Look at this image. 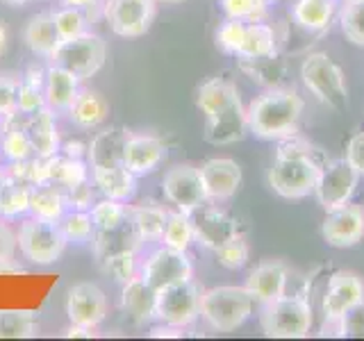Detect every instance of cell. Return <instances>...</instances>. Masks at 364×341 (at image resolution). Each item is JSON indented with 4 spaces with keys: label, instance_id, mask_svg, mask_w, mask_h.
Instances as JSON below:
<instances>
[{
    "label": "cell",
    "instance_id": "cell-1",
    "mask_svg": "<svg viewBox=\"0 0 364 341\" xmlns=\"http://www.w3.org/2000/svg\"><path fill=\"white\" fill-rule=\"evenodd\" d=\"M303 109L305 102L294 89H267L246 109L248 132L264 141H282L299 130Z\"/></svg>",
    "mask_w": 364,
    "mask_h": 341
},
{
    "label": "cell",
    "instance_id": "cell-2",
    "mask_svg": "<svg viewBox=\"0 0 364 341\" xmlns=\"http://www.w3.org/2000/svg\"><path fill=\"white\" fill-rule=\"evenodd\" d=\"M284 144L269 168V187L287 200H299L314 193L321 164L312 155V146L296 139V134L282 139Z\"/></svg>",
    "mask_w": 364,
    "mask_h": 341
},
{
    "label": "cell",
    "instance_id": "cell-3",
    "mask_svg": "<svg viewBox=\"0 0 364 341\" xmlns=\"http://www.w3.org/2000/svg\"><path fill=\"white\" fill-rule=\"evenodd\" d=\"M253 305L246 287H212L200 293V318L216 332H235L250 318Z\"/></svg>",
    "mask_w": 364,
    "mask_h": 341
},
{
    "label": "cell",
    "instance_id": "cell-4",
    "mask_svg": "<svg viewBox=\"0 0 364 341\" xmlns=\"http://www.w3.org/2000/svg\"><path fill=\"white\" fill-rule=\"evenodd\" d=\"M301 80L310 94L326 107L341 112L348 107V87L344 71L328 53H310L301 64Z\"/></svg>",
    "mask_w": 364,
    "mask_h": 341
},
{
    "label": "cell",
    "instance_id": "cell-5",
    "mask_svg": "<svg viewBox=\"0 0 364 341\" xmlns=\"http://www.w3.org/2000/svg\"><path fill=\"white\" fill-rule=\"evenodd\" d=\"M314 312L303 296H280L262 305L259 325L262 332L273 339H303L310 335Z\"/></svg>",
    "mask_w": 364,
    "mask_h": 341
},
{
    "label": "cell",
    "instance_id": "cell-6",
    "mask_svg": "<svg viewBox=\"0 0 364 341\" xmlns=\"http://www.w3.org/2000/svg\"><path fill=\"white\" fill-rule=\"evenodd\" d=\"M16 242H18L21 255L39 266L55 264V261L64 255L66 244H68L60 230V225L34 219V216L21 221L16 230Z\"/></svg>",
    "mask_w": 364,
    "mask_h": 341
},
{
    "label": "cell",
    "instance_id": "cell-7",
    "mask_svg": "<svg viewBox=\"0 0 364 341\" xmlns=\"http://www.w3.org/2000/svg\"><path fill=\"white\" fill-rule=\"evenodd\" d=\"M107 60V43L94 32H87L73 41H62L48 57V64L62 66L71 71L80 82L87 77H94Z\"/></svg>",
    "mask_w": 364,
    "mask_h": 341
},
{
    "label": "cell",
    "instance_id": "cell-8",
    "mask_svg": "<svg viewBox=\"0 0 364 341\" xmlns=\"http://www.w3.org/2000/svg\"><path fill=\"white\" fill-rule=\"evenodd\" d=\"M200 289L193 280L171 284L157 291V310L155 318L164 325L191 328L200 318Z\"/></svg>",
    "mask_w": 364,
    "mask_h": 341
},
{
    "label": "cell",
    "instance_id": "cell-9",
    "mask_svg": "<svg viewBox=\"0 0 364 341\" xmlns=\"http://www.w3.org/2000/svg\"><path fill=\"white\" fill-rule=\"evenodd\" d=\"M139 276L148 282L155 291H162L171 284L187 282L193 276L191 259L187 257V250H176L168 246H159L153 253H148L146 259L139 264Z\"/></svg>",
    "mask_w": 364,
    "mask_h": 341
},
{
    "label": "cell",
    "instance_id": "cell-10",
    "mask_svg": "<svg viewBox=\"0 0 364 341\" xmlns=\"http://www.w3.org/2000/svg\"><path fill=\"white\" fill-rule=\"evenodd\" d=\"M157 14V0H105V18L114 34L136 39L151 30Z\"/></svg>",
    "mask_w": 364,
    "mask_h": 341
},
{
    "label": "cell",
    "instance_id": "cell-11",
    "mask_svg": "<svg viewBox=\"0 0 364 341\" xmlns=\"http://www.w3.org/2000/svg\"><path fill=\"white\" fill-rule=\"evenodd\" d=\"M358 182H360L358 170L346 159H335V162L321 166V173H318L314 187V196L326 212L337 210L341 205L350 202L353 193L358 189Z\"/></svg>",
    "mask_w": 364,
    "mask_h": 341
},
{
    "label": "cell",
    "instance_id": "cell-12",
    "mask_svg": "<svg viewBox=\"0 0 364 341\" xmlns=\"http://www.w3.org/2000/svg\"><path fill=\"white\" fill-rule=\"evenodd\" d=\"M162 191L164 198L173 205L176 210L191 214L198 210L203 202H208L200 178V168L193 164H176L168 168L162 178Z\"/></svg>",
    "mask_w": 364,
    "mask_h": 341
},
{
    "label": "cell",
    "instance_id": "cell-13",
    "mask_svg": "<svg viewBox=\"0 0 364 341\" xmlns=\"http://www.w3.org/2000/svg\"><path fill=\"white\" fill-rule=\"evenodd\" d=\"M360 303H364V282L360 280L358 273H350V271L333 273L328 280L323 301H321L326 325L333 328L341 316Z\"/></svg>",
    "mask_w": 364,
    "mask_h": 341
},
{
    "label": "cell",
    "instance_id": "cell-14",
    "mask_svg": "<svg viewBox=\"0 0 364 341\" xmlns=\"http://www.w3.org/2000/svg\"><path fill=\"white\" fill-rule=\"evenodd\" d=\"M68 323L98 328L107 318V296L94 282H77L66 293Z\"/></svg>",
    "mask_w": 364,
    "mask_h": 341
},
{
    "label": "cell",
    "instance_id": "cell-15",
    "mask_svg": "<svg viewBox=\"0 0 364 341\" xmlns=\"http://www.w3.org/2000/svg\"><path fill=\"white\" fill-rule=\"evenodd\" d=\"M189 216H191V225H193V239H196L203 248L216 250L225 242H230L232 237L242 234L239 232V221L235 216L216 210L208 202H203L200 207L193 210Z\"/></svg>",
    "mask_w": 364,
    "mask_h": 341
},
{
    "label": "cell",
    "instance_id": "cell-16",
    "mask_svg": "<svg viewBox=\"0 0 364 341\" xmlns=\"http://www.w3.org/2000/svg\"><path fill=\"white\" fill-rule=\"evenodd\" d=\"M321 237L328 246L350 248L364 239V210L360 205L346 202L337 210L326 212L321 223Z\"/></svg>",
    "mask_w": 364,
    "mask_h": 341
},
{
    "label": "cell",
    "instance_id": "cell-17",
    "mask_svg": "<svg viewBox=\"0 0 364 341\" xmlns=\"http://www.w3.org/2000/svg\"><path fill=\"white\" fill-rule=\"evenodd\" d=\"M248 132V117L242 98L232 100L212 117H205L203 139L212 146H230L242 141Z\"/></svg>",
    "mask_w": 364,
    "mask_h": 341
},
{
    "label": "cell",
    "instance_id": "cell-18",
    "mask_svg": "<svg viewBox=\"0 0 364 341\" xmlns=\"http://www.w3.org/2000/svg\"><path fill=\"white\" fill-rule=\"evenodd\" d=\"M200 178H203L208 202L228 200L242 187V166L235 159L214 157L200 166Z\"/></svg>",
    "mask_w": 364,
    "mask_h": 341
},
{
    "label": "cell",
    "instance_id": "cell-19",
    "mask_svg": "<svg viewBox=\"0 0 364 341\" xmlns=\"http://www.w3.org/2000/svg\"><path fill=\"white\" fill-rule=\"evenodd\" d=\"M166 146L155 134H128V141L123 146V166L136 178L153 173L164 162Z\"/></svg>",
    "mask_w": 364,
    "mask_h": 341
},
{
    "label": "cell",
    "instance_id": "cell-20",
    "mask_svg": "<svg viewBox=\"0 0 364 341\" xmlns=\"http://www.w3.org/2000/svg\"><path fill=\"white\" fill-rule=\"evenodd\" d=\"M287 284H289V269L282 261H264V264L255 266L248 273L246 289L253 296L255 303L267 305L287 293Z\"/></svg>",
    "mask_w": 364,
    "mask_h": 341
},
{
    "label": "cell",
    "instance_id": "cell-21",
    "mask_svg": "<svg viewBox=\"0 0 364 341\" xmlns=\"http://www.w3.org/2000/svg\"><path fill=\"white\" fill-rule=\"evenodd\" d=\"M121 307L136 325H144L155 318L157 310V291L136 273L128 282H123L121 291Z\"/></svg>",
    "mask_w": 364,
    "mask_h": 341
},
{
    "label": "cell",
    "instance_id": "cell-22",
    "mask_svg": "<svg viewBox=\"0 0 364 341\" xmlns=\"http://www.w3.org/2000/svg\"><path fill=\"white\" fill-rule=\"evenodd\" d=\"M128 130L107 128L98 132L87 146V164L89 168H114L123 166V146L128 141Z\"/></svg>",
    "mask_w": 364,
    "mask_h": 341
},
{
    "label": "cell",
    "instance_id": "cell-23",
    "mask_svg": "<svg viewBox=\"0 0 364 341\" xmlns=\"http://www.w3.org/2000/svg\"><path fill=\"white\" fill-rule=\"evenodd\" d=\"M28 136H30L34 155L37 157H53L62 151L60 128H57L55 112L48 105H43L37 112L30 114Z\"/></svg>",
    "mask_w": 364,
    "mask_h": 341
},
{
    "label": "cell",
    "instance_id": "cell-24",
    "mask_svg": "<svg viewBox=\"0 0 364 341\" xmlns=\"http://www.w3.org/2000/svg\"><path fill=\"white\" fill-rule=\"evenodd\" d=\"M80 94V77H75L71 71H66L62 66H48L46 71V105L55 114L71 109Z\"/></svg>",
    "mask_w": 364,
    "mask_h": 341
},
{
    "label": "cell",
    "instance_id": "cell-25",
    "mask_svg": "<svg viewBox=\"0 0 364 341\" xmlns=\"http://www.w3.org/2000/svg\"><path fill=\"white\" fill-rule=\"evenodd\" d=\"M91 182L102 198L130 202L136 193V175L125 166L114 168H91Z\"/></svg>",
    "mask_w": 364,
    "mask_h": 341
},
{
    "label": "cell",
    "instance_id": "cell-26",
    "mask_svg": "<svg viewBox=\"0 0 364 341\" xmlns=\"http://www.w3.org/2000/svg\"><path fill=\"white\" fill-rule=\"evenodd\" d=\"M68 119L80 130H94L109 119V102L98 91L80 89L75 102L68 109Z\"/></svg>",
    "mask_w": 364,
    "mask_h": 341
},
{
    "label": "cell",
    "instance_id": "cell-27",
    "mask_svg": "<svg viewBox=\"0 0 364 341\" xmlns=\"http://www.w3.org/2000/svg\"><path fill=\"white\" fill-rule=\"evenodd\" d=\"M239 68L253 80L255 85L264 89H280L287 82V62L276 53L264 57H253V60H237Z\"/></svg>",
    "mask_w": 364,
    "mask_h": 341
},
{
    "label": "cell",
    "instance_id": "cell-28",
    "mask_svg": "<svg viewBox=\"0 0 364 341\" xmlns=\"http://www.w3.org/2000/svg\"><path fill=\"white\" fill-rule=\"evenodd\" d=\"M23 41H26V45L34 55L48 60L57 45H60V34H57V28H55L53 11L34 14L26 23V28H23Z\"/></svg>",
    "mask_w": 364,
    "mask_h": 341
},
{
    "label": "cell",
    "instance_id": "cell-29",
    "mask_svg": "<svg viewBox=\"0 0 364 341\" xmlns=\"http://www.w3.org/2000/svg\"><path fill=\"white\" fill-rule=\"evenodd\" d=\"M166 219H168V210H164L162 205H157L153 200L134 205L128 212V221L132 223L134 232L139 234L144 244L162 242Z\"/></svg>",
    "mask_w": 364,
    "mask_h": 341
},
{
    "label": "cell",
    "instance_id": "cell-30",
    "mask_svg": "<svg viewBox=\"0 0 364 341\" xmlns=\"http://www.w3.org/2000/svg\"><path fill=\"white\" fill-rule=\"evenodd\" d=\"M66 193L62 187L57 185H39L32 187V196H30V216L41 221H50V223H60L62 216L66 214Z\"/></svg>",
    "mask_w": 364,
    "mask_h": 341
},
{
    "label": "cell",
    "instance_id": "cell-31",
    "mask_svg": "<svg viewBox=\"0 0 364 341\" xmlns=\"http://www.w3.org/2000/svg\"><path fill=\"white\" fill-rule=\"evenodd\" d=\"M276 50H278V37L273 26H269L264 21H248L237 60H253V57H264Z\"/></svg>",
    "mask_w": 364,
    "mask_h": 341
},
{
    "label": "cell",
    "instance_id": "cell-32",
    "mask_svg": "<svg viewBox=\"0 0 364 341\" xmlns=\"http://www.w3.org/2000/svg\"><path fill=\"white\" fill-rule=\"evenodd\" d=\"M335 11L337 0H296L291 7V16L303 30L318 32L333 23Z\"/></svg>",
    "mask_w": 364,
    "mask_h": 341
},
{
    "label": "cell",
    "instance_id": "cell-33",
    "mask_svg": "<svg viewBox=\"0 0 364 341\" xmlns=\"http://www.w3.org/2000/svg\"><path fill=\"white\" fill-rule=\"evenodd\" d=\"M237 98H242L237 87L230 80H223V77H212L196 89V107L205 117H212V114L223 109L225 105H230Z\"/></svg>",
    "mask_w": 364,
    "mask_h": 341
},
{
    "label": "cell",
    "instance_id": "cell-34",
    "mask_svg": "<svg viewBox=\"0 0 364 341\" xmlns=\"http://www.w3.org/2000/svg\"><path fill=\"white\" fill-rule=\"evenodd\" d=\"M94 255L96 259H102L112 253H121V250H139L141 239L134 232V227L130 221H125L117 230H96L94 234Z\"/></svg>",
    "mask_w": 364,
    "mask_h": 341
},
{
    "label": "cell",
    "instance_id": "cell-35",
    "mask_svg": "<svg viewBox=\"0 0 364 341\" xmlns=\"http://www.w3.org/2000/svg\"><path fill=\"white\" fill-rule=\"evenodd\" d=\"M89 164L82 157H68V155H53L48 157V185H57L68 189L73 185L89 180Z\"/></svg>",
    "mask_w": 364,
    "mask_h": 341
},
{
    "label": "cell",
    "instance_id": "cell-36",
    "mask_svg": "<svg viewBox=\"0 0 364 341\" xmlns=\"http://www.w3.org/2000/svg\"><path fill=\"white\" fill-rule=\"evenodd\" d=\"M43 105H46V71H41L39 66H30L18 80L16 107L32 114Z\"/></svg>",
    "mask_w": 364,
    "mask_h": 341
},
{
    "label": "cell",
    "instance_id": "cell-37",
    "mask_svg": "<svg viewBox=\"0 0 364 341\" xmlns=\"http://www.w3.org/2000/svg\"><path fill=\"white\" fill-rule=\"evenodd\" d=\"M30 196H32V187L16 182L11 178L0 180V216L3 219H16L23 216L30 207Z\"/></svg>",
    "mask_w": 364,
    "mask_h": 341
},
{
    "label": "cell",
    "instance_id": "cell-38",
    "mask_svg": "<svg viewBox=\"0 0 364 341\" xmlns=\"http://www.w3.org/2000/svg\"><path fill=\"white\" fill-rule=\"evenodd\" d=\"M39 335V321L32 310H0V339H32Z\"/></svg>",
    "mask_w": 364,
    "mask_h": 341
},
{
    "label": "cell",
    "instance_id": "cell-39",
    "mask_svg": "<svg viewBox=\"0 0 364 341\" xmlns=\"http://www.w3.org/2000/svg\"><path fill=\"white\" fill-rule=\"evenodd\" d=\"M196 242L193 239V225H191V216L173 210L168 212V219L164 225V234H162V244L176 250H189V246Z\"/></svg>",
    "mask_w": 364,
    "mask_h": 341
},
{
    "label": "cell",
    "instance_id": "cell-40",
    "mask_svg": "<svg viewBox=\"0 0 364 341\" xmlns=\"http://www.w3.org/2000/svg\"><path fill=\"white\" fill-rule=\"evenodd\" d=\"M57 225H60V230L68 244H87L96 234V225L89 212L71 210L62 216V221Z\"/></svg>",
    "mask_w": 364,
    "mask_h": 341
},
{
    "label": "cell",
    "instance_id": "cell-41",
    "mask_svg": "<svg viewBox=\"0 0 364 341\" xmlns=\"http://www.w3.org/2000/svg\"><path fill=\"white\" fill-rule=\"evenodd\" d=\"M128 212H130L128 205L112 198H102L94 202V207L89 210L96 230H117V227H121L128 221Z\"/></svg>",
    "mask_w": 364,
    "mask_h": 341
},
{
    "label": "cell",
    "instance_id": "cell-42",
    "mask_svg": "<svg viewBox=\"0 0 364 341\" xmlns=\"http://www.w3.org/2000/svg\"><path fill=\"white\" fill-rule=\"evenodd\" d=\"M139 250H121V253H112L107 257L98 259L100 271L109 276L114 282H128L139 271V259H136Z\"/></svg>",
    "mask_w": 364,
    "mask_h": 341
},
{
    "label": "cell",
    "instance_id": "cell-43",
    "mask_svg": "<svg viewBox=\"0 0 364 341\" xmlns=\"http://www.w3.org/2000/svg\"><path fill=\"white\" fill-rule=\"evenodd\" d=\"M53 16H55L57 34H60V43L62 41H73V39L82 37V34L89 32V18L75 7H64L62 5V9L53 11Z\"/></svg>",
    "mask_w": 364,
    "mask_h": 341
},
{
    "label": "cell",
    "instance_id": "cell-44",
    "mask_svg": "<svg viewBox=\"0 0 364 341\" xmlns=\"http://www.w3.org/2000/svg\"><path fill=\"white\" fill-rule=\"evenodd\" d=\"M339 23L350 43L364 45V0H346L339 9Z\"/></svg>",
    "mask_w": 364,
    "mask_h": 341
},
{
    "label": "cell",
    "instance_id": "cell-45",
    "mask_svg": "<svg viewBox=\"0 0 364 341\" xmlns=\"http://www.w3.org/2000/svg\"><path fill=\"white\" fill-rule=\"evenodd\" d=\"M216 255V261L228 269V271H239L248 264V257H250V248H248V242L244 234H237L232 237L230 242H225L221 248L214 250Z\"/></svg>",
    "mask_w": 364,
    "mask_h": 341
},
{
    "label": "cell",
    "instance_id": "cell-46",
    "mask_svg": "<svg viewBox=\"0 0 364 341\" xmlns=\"http://www.w3.org/2000/svg\"><path fill=\"white\" fill-rule=\"evenodd\" d=\"M228 18L239 21H264L269 0H219Z\"/></svg>",
    "mask_w": 364,
    "mask_h": 341
},
{
    "label": "cell",
    "instance_id": "cell-47",
    "mask_svg": "<svg viewBox=\"0 0 364 341\" xmlns=\"http://www.w3.org/2000/svg\"><path fill=\"white\" fill-rule=\"evenodd\" d=\"M246 23L248 21H239V18H225L219 30H216V45L228 53V55H235L239 53V45L244 41V34H246Z\"/></svg>",
    "mask_w": 364,
    "mask_h": 341
},
{
    "label": "cell",
    "instance_id": "cell-48",
    "mask_svg": "<svg viewBox=\"0 0 364 341\" xmlns=\"http://www.w3.org/2000/svg\"><path fill=\"white\" fill-rule=\"evenodd\" d=\"M0 151H3V155L9 159V162H21V159L32 157L34 148H32V141L28 136V130L0 134Z\"/></svg>",
    "mask_w": 364,
    "mask_h": 341
},
{
    "label": "cell",
    "instance_id": "cell-49",
    "mask_svg": "<svg viewBox=\"0 0 364 341\" xmlns=\"http://www.w3.org/2000/svg\"><path fill=\"white\" fill-rule=\"evenodd\" d=\"M339 337H350V339H364V303L355 305L348 310L339 321L333 325Z\"/></svg>",
    "mask_w": 364,
    "mask_h": 341
},
{
    "label": "cell",
    "instance_id": "cell-50",
    "mask_svg": "<svg viewBox=\"0 0 364 341\" xmlns=\"http://www.w3.org/2000/svg\"><path fill=\"white\" fill-rule=\"evenodd\" d=\"M64 193H66V205L71 210L89 212L96 202V191H94V182H91V178L80 182V185L64 189Z\"/></svg>",
    "mask_w": 364,
    "mask_h": 341
},
{
    "label": "cell",
    "instance_id": "cell-51",
    "mask_svg": "<svg viewBox=\"0 0 364 341\" xmlns=\"http://www.w3.org/2000/svg\"><path fill=\"white\" fill-rule=\"evenodd\" d=\"M18 80L11 75H0V117L16 107Z\"/></svg>",
    "mask_w": 364,
    "mask_h": 341
},
{
    "label": "cell",
    "instance_id": "cell-52",
    "mask_svg": "<svg viewBox=\"0 0 364 341\" xmlns=\"http://www.w3.org/2000/svg\"><path fill=\"white\" fill-rule=\"evenodd\" d=\"M346 162L358 170L360 178H364V132H358L350 136L346 146Z\"/></svg>",
    "mask_w": 364,
    "mask_h": 341
},
{
    "label": "cell",
    "instance_id": "cell-53",
    "mask_svg": "<svg viewBox=\"0 0 364 341\" xmlns=\"http://www.w3.org/2000/svg\"><path fill=\"white\" fill-rule=\"evenodd\" d=\"M16 232L11 230L9 223L0 216V261H7V259H14L16 257Z\"/></svg>",
    "mask_w": 364,
    "mask_h": 341
},
{
    "label": "cell",
    "instance_id": "cell-54",
    "mask_svg": "<svg viewBox=\"0 0 364 341\" xmlns=\"http://www.w3.org/2000/svg\"><path fill=\"white\" fill-rule=\"evenodd\" d=\"M62 5L80 9L89 23H96L100 16H105V0H62Z\"/></svg>",
    "mask_w": 364,
    "mask_h": 341
},
{
    "label": "cell",
    "instance_id": "cell-55",
    "mask_svg": "<svg viewBox=\"0 0 364 341\" xmlns=\"http://www.w3.org/2000/svg\"><path fill=\"white\" fill-rule=\"evenodd\" d=\"M28 123H30V114L18 109V107H14L11 112H7V114H3V117H0V134L28 130Z\"/></svg>",
    "mask_w": 364,
    "mask_h": 341
},
{
    "label": "cell",
    "instance_id": "cell-56",
    "mask_svg": "<svg viewBox=\"0 0 364 341\" xmlns=\"http://www.w3.org/2000/svg\"><path fill=\"white\" fill-rule=\"evenodd\" d=\"M64 337H75V339H91V337H96V332H94V328H85V325H75V323H71L66 330H64Z\"/></svg>",
    "mask_w": 364,
    "mask_h": 341
},
{
    "label": "cell",
    "instance_id": "cell-57",
    "mask_svg": "<svg viewBox=\"0 0 364 341\" xmlns=\"http://www.w3.org/2000/svg\"><path fill=\"white\" fill-rule=\"evenodd\" d=\"M182 335H185V328H173V325H155L151 330V337H176L180 339Z\"/></svg>",
    "mask_w": 364,
    "mask_h": 341
},
{
    "label": "cell",
    "instance_id": "cell-58",
    "mask_svg": "<svg viewBox=\"0 0 364 341\" xmlns=\"http://www.w3.org/2000/svg\"><path fill=\"white\" fill-rule=\"evenodd\" d=\"M18 273H26V269L16 264V259L0 261V276H18Z\"/></svg>",
    "mask_w": 364,
    "mask_h": 341
},
{
    "label": "cell",
    "instance_id": "cell-59",
    "mask_svg": "<svg viewBox=\"0 0 364 341\" xmlns=\"http://www.w3.org/2000/svg\"><path fill=\"white\" fill-rule=\"evenodd\" d=\"M62 151H64V155H68V157H82V155H87V146H82L80 141H71V144H64L62 146ZM60 151V153H62Z\"/></svg>",
    "mask_w": 364,
    "mask_h": 341
},
{
    "label": "cell",
    "instance_id": "cell-60",
    "mask_svg": "<svg viewBox=\"0 0 364 341\" xmlns=\"http://www.w3.org/2000/svg\"><path fill=\"white\" fill-rule=\"evenodd\" d=\"M5 48H7V30L3 26V21H0V55L5 53Z\"/></svg>",
    "mask_w": 364,
    "mask_h": 341
},
{
    "label": "cell",
    "instance_id": "cell-61",
    "mask_svg": "<svg viewBox=\"0 0 364 341\" xmlns=\"http://www.w3.org/2000/svg\"><path fill=\"white\" fill-rule=\"evenodd\" d=\"M5 5H9V7H23V5H28L30 0H3Z\"/></svg>",
    "mask_w": 364,
    "mask_h": 341
},
{
    "label": "cell",
    "instance_id": "cell-62",
    "mask_svg": "<svg viewBox=\"0 0 364 341\" xmlns=\"http://www.w3.org/2000/svg\"><path fill=\"white\" fill-rule=\"evenodd\" d=\"M157 3H168V5H173V3H185V0H157Z\"/></svg>",
    "mask_w": 364,
    "mask_h": 341
}]
</instances>
